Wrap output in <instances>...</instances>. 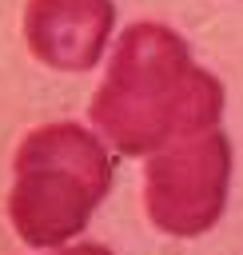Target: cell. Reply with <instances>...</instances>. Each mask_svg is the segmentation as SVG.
Returning a JSON list of instances; mask_svg holds the SVG:
<instances>
[{"mask_svg":"<svg viewBox=\"0 0 243 255\" xmlns=\"http://www.w3.org/2000/svg\"><path fill=\"white\" fill-rule=\"evenodd\" d=\"M219 112V80L195 68L187 44L163 24H131L120 36L92 100V124L127 155L211 131Z\"/></svg>","mask_w":243,"mask_h":255,"instance_id":"cell-1","label":"cell"},{"mask_svg":"<svg viewBox=\"0 0 243 255\" xmlns=\"http://www.w3.org/2000/svg\"><path fill=\"white\" fill-rule=\"evenodd\" d=\"M112 187V159L80 124H48L16 151V187L8 215L32 247H56L76 235Z\"/></svg>","mask_w":243,"mask_h":255,"instance_id":"cell-2","label":"cell"},{"mask_svg":"<svg viewBox=\"0 0 243 255\" xmlns=\"http://www.w3.org/2000/svg\"><path fill=\"white\" fill-rule=\"evenodd\" d=\"M231 147L219 128L175 139V147L147 159V215L159 231L199 235L207 231L227 199Z\"/></svg>","mask_w":243,"mask_h":255,"instance_id":"cell-3","label":"cell"},{"mask_svg":"<svg viewBox=\"0 0 243 255\" xmlns=\"http://www.w3.org/2000/svg\"><path fill=\"white\" fill-rule=\"evenodd\" d=\"M112 0H32L24 12L28 48L64 72H88L112 32Z\"/></svg>","mask_w":243,"mask_h":255,"instance_id":"cell-4","label":"cell"},{"mask_svg":"<svg viewBox=\"0 0 243 255\" xmlns=\"http://www.w3.org/2000/svg\"><path fill=\"white\" fill-rule=\"evenodd\" d=\"M60 255H112L108 247H96V243H88V247H72V251H60Z\"/></svg>","mask_w":243,"mask_h":255,"instance_id":"cell-5","label":"cell"}]
</instances>
